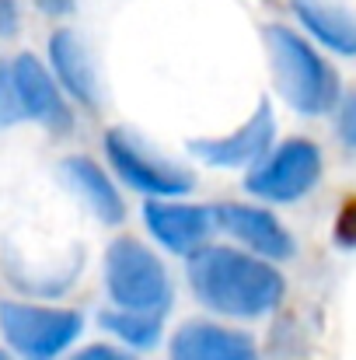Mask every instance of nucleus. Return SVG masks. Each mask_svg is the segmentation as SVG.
<instances>
[{
	"mask_svg": "<svg viewBox=\"0 0 356 360\" xmlns=\"http://www.w3.org/2000/svg\"><path fill=\"white\" fill-rule=\"evenodd\" d=\"M189 283L210 311L231 319H262L276 311L286 294V280L272 262L228 245H206L189 255Z\"/></svg>",
	"mask_w": 356,
	"mask_h": 360,
	"instance_id": "obj_1",
	"label": "nucleus"
},
{
	"mask_svg": "<svg viewBox=\"0 0 356 360\" xmlns=\"http://www.w3.org/2000/svg\"><path fill=\"white\" fill-rule=\"evenodd\" d=\"M265 49H269V70L272 84L283 95V102L301 116H329L343 102V84L336 67L297 32L283 25L262 28Z\"/></svg>",
	"mask_w": 356,
	"mask_h": 360,
	"instance_id": "obj_2",
	"label": "nucleus"
},
{
	"mask_svg": "<svg viewBox=\"0 0 356 360\" xmlns=\"http://www.w3.org/2000/svg\"><path fill=\"white\" fill-rule=\"evenodd\" d=\"M105 290L119 311H140V315H164L175 297L168 269L136 238H116L109 245Z\"/></svg>",
	"mask_w": 356,
	"mask_h": 360,
	"instance_id": "obj_3",
	"label": "nucleus"
},
{
	"mask_svg": "<svg viewBox=\"0 0 356 360\" xmlns=\"http://www.w3.org/2000/svg\"><path fill=\"white\" fill-rule=\"evenodd\" d=\"M84 329L81 311L70 308H42L25 301H0V333L14 354L25 360L60 357Z\"/></svg>",
	"mask_w": 356,
	"mask_h": 360,
	"instance_id": "obj_4",
	"label": "nucleus"
},
{
	"mask_svg": "<svg viewBox=\"0 0 356 360\" xmlns=\"http://www.w3.org/2000/svg\"><path fill=\"white\" fill-rule=\"evenodd\" d=\"M105 154L116 175H122V182L147 193L150 200H175L192 189V175L182 165L150 150V143L126 126H112L105 133Z\"/></svg>",
	"mask_w": 356,
	"mask_h": 360,
	"instance_id": "obj_5",
	"label": "nucleus"
},
{
	"mask_svg": "<svg viewBox=\"0 0 356 360\" xmlns=\"http://www.w3.org/2000/svg\"><path fill=\"white\" fill-rule=\"evenodd\" d=\"M322 168V147L308 136H290L248 172L244 189L265 203H294L318 186Z\"/></svg>",
	"mask_w": 356,
	"mask_h": 360,
	"instance_id": "obj_6",
	"label": "nucleus"
},
{
	"mask_svg": "<svg viewBox=\"0 0 356 360\" xmlns=\"http://www.w3.org/2000/svg\"><path fill=\"white\" fill-rule=\"evenodd\" d=\"M272 105L258 102V109L228 136H203L189 140V154H196L210 168H255L272 150Z\"/></svg>",
	"mask_w": 356,
	"mask_h": 360,
	"instance_id": "obj_7",
	"label": "nucleus"
},
{
	"mask_svg": "<svg viewBox=\"0 0 356 360\" xmlns=\"http://www.w3.org/2000/svg\"><path fill=\"white\" fill-rule=\"evenodd\" d=\"M7 70H11L14 91L21 98L25 120L42 122L46 129H56V133H67L74 126V112H70L60 84L46 70V63H39L32 53H21V56H14V63Z\"/></svg>",
	"mask_w": 356,
	"mask_h": 360,
	"instance_id": "obj_8",
	"label": "nucleus"
},
{
	"mask_svg": "<svg viewBox=\"0 0 356 360\" xmlns=\"http://www.w3.org/2000/svg\"><path fill=\"white\" fill-rule=\"evenodd\" d=\"M213 221L235 241H241L244 248H251L262 259L286 262L297 252L290 231L269 210H262V207H251V203H220V207H213Z\"/></svg>",
	"mask_w": 356,
	"mask_h": 360,
	"instance_id": "obj_9",
	"label": "nucleus"
},
{
	"mask_svg": "<svg viewBox=\"0 0 356 360\" xmlns=\"http://www.w3.org/2000/svg\"><path fill=\"white\" fill-rule=\"evenodd\" d=\"M143 221L147 231L161 241L168 252L175 255H196L199 248H206V238L213 231V210L210 207H196V203H164V200H150L143 207Z\"/></svg>",
	"mask_w": 356,
	"mask_h": 360,
	"instance_id": "obj_10",
	"label": "nucleus"
},
{
	"mask_svg": "<svg viewBox=\"0 0 356 360\" xmlns=\"http://www.w3.org/2000/svg\"><path fill=\"white\" fill-rule=\"evenodd\" d=\"M171 360H258L255 343L217 322H185L168 347Z\"/></svg>",
	"mask_w": 356,
	"mask_h": 360,
	"instance_id": "obj_11",
	"label": "nucleus"
},
{
	"mask_svg": "<svg viewBox=\"0 0 356 360\" xmlns=\"http://www.w3.org/2000/svg\"><path fill=\"white\" fill-rule=\"evenodd\" d=\"M49 63L56 74V84L84 109H98V77H95V63L84 49V42L77 39V32L60 28L49 39Z\"/></svg>",
	"mask_w": 356,
	"mask_h": 360,
	"instance_id": "obj_12",
	"label": "nucleus"
},
{
	"mask_svg": "<svg viewBox=\"0 0 356 360\" xmlns=\"http://www.w3.org/2000/svg\"><path fill=\"white\" fill-rule=\"evenodd\" d=\"M60 175L63 182L74 189V196L102 221V224H122L126 217V203L119 196V189L112 186V179L84 154H70L60 161Z\"/></svg>",
	"mask_w": 356,
	"mask_h": 360,
	"instance_id": "obj_13",
	"label": "nucleus"
},
{
	"mask_svg": "<svg viewBox=\"0 0 356 360\" xmlns=\"http://www.w3.org/2000/svg\"><path fill=\"white\" fill-rule=\"evenodd\" d=\"M297 21L332 53L356 56V14L336 0H290Z\"/></svg>",
	"mask_w": 356,
	"mask_h": 360,
	"instance_id": "obj_14",
	"label": "nucleus"
},
{
	"mask_svg": "<svg viewBox=\"0 0 356 360\" xmlns=\"http://www.w3.org/2000/svg\"><path fill=\"white\" fill-rule=\"evenodd\" d=\"M161 322L164 315H140V311H105L102 326L109 333H116L122 343H129L133 350H150L161 340Z\"/></svg>",
	"mask_w": 356,
	"mask_h": 360,
	"instance_id": "obj_15",
	"label": "nucleus"
},
{
	"mask_svg": "<svg viewBox=\"0 0 356 360\" xmlns=\"http://www.w3.org/2000/svg\"><path fill=\"white\" fill-rule=\"evenodd\" d=\"M332 238L339 248H356V196H346L339 214H336V224H332Z\"/></svg>",
	"mask_w": 356,
	"mask_h": 360,
	"instance_id": "obj_16",
	"label": "nucleus"
},
{
	"mask_svg": "<svg viewBox=\"0 0 356 360\" xmlns=\"http://www.w3.org/2000/svg\"><path fill=\"white\" fill-rule=\"evenodd\" d=\"M25 120V109H21V98L14 91V81H11V70H0V129L4 126H14V122Z\"/></svg>",
	"mask_w": 356,
	"mask_h": 360,
	"instance_id": "obj_17",
	"label": "nucleus"
},
{
	"mask_svg": "<svg viewBox=\"0 0 356 360\" xmlns=\"http://www.w3.org/2000/svg\"><path fill=\"white\" fill-rule=\"evenodd\" d=\"M336 126H339V136H343V143H346V147H356V91H350V95L343 98Z\"/></svg>",
	"mask_w": 356,
	"mask_h": 360,
	"instance_id": "obj_18",
	"label": "nucleus"
},
{
	"mask_svg": "<svg viewBox=\"0 0 356 360\" xmlns=\"http://www.w3.org/2000/svg\"><path fill=\"white\" fill-rule=\"evenodd\" d=\"M18 28H21L18 0H0V35H14Z\"/></svg>",
	"mask_w": 356,
	"mask_h": 360,
	"instance_id": "obj_19",
	"label": "nucleus"
},
{
	"mask_svg": "<svg viewBox=\"0 0 356 360\" xmlns=\"http://www.w3.org/2000/svg\"><path fill=\"white\" fill-rule=\"evenodd\" d=\"M70 360H133V354H122L116 347H105V343H95V347H88V350H81V354H74Z\"/></svg>",
	"mask_w": 356,
	"mask_h": 360,
	"instance_id": "obj_20",
	"label": "nucleus"
},
{
	"mask_svg": "<svg viewBox=\"0 0 356 360\" xmlns=\"http://www.w3.org/2000/svg\"><path fill=\"white\" fill-rule=\"evenodd\" d=\"M35 7L42 14H49V18H63V14H70L77 7V0H35Z\"/></svg>",
	"mask_w": 356,
	"mask_h": 360,
	"instance_id": "obj_21",
	"label": "nucleus"
},
{
	"mask_svg": "<svg viewBox=\"0 0 356 360\" xmlns=\"http://www.w3.org/2000/svg\"><path fill=\"white\" fill-rule=\"evenodd\" d=\"M0 360H11V357H7V354H4V350H0Z\"/></svg>",
	"mask_w": 356,
	"mask_h": 360,
	"instance_id": "obj_22",
	"label": "nucleus"
}]
</instances>
